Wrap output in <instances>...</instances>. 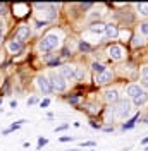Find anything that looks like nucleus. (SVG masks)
<instances>
[{"label": "nucleus", "instance_id": "1", "mask_svg": "<svg viewBox=\"0 0 148 151\" xmlns=\"http://www.w3.org/2000/svg\"><path fill=\"white\" fill-rule=\"evenodd\" d=\"M46 77H48V81H50V84H52V89H54V91L62 93V91L67 89V83H65V79L59 74V72H50V76H46Z\"/></svg>", "mask_w": 148, "mask_h": 151}, {"label": "nucleus", "instance_id": "2", "mask_svg": "<svg viewBox=\"0 0 148 151\" xmlns=\"http://www.w3.org/2000/svg\"><path fill=\"white\" fill-rule=\"evenodd\" d=\"M36 84L40 88V91L43 94H52L54 93V89H52V84H50V81H48V77L45 74H40L36 77Z\"/></svg>", "mask_w": 148, "mask_h": 151}, {"label": "nucleus", "instance_id": "3", "mask_svg": "<svg viewBox=\"0 0 148 151\" xmlns=\"http://www.w3.org/2000/svg\"><path fill=\"white\" fill-rule=\"evenodd\" d=\"M114 110L117 113V117L124 119V117H128L131 113V101L129 100H120L119 105H117V108H114Z\"/></svg>", "mask_w": 148, "mask_h": 151}, {"label": "nucleus", "instance_id": "4", "mask_svg": "<svg viewBox=\"0 0 148 151\" xmlns=\"http://www.w3.org/2000/svg\"><path fill=\"white\" fill-rule=\"evenodd\" d=\"M43 40H45L46 45L50 47V50H55V48L60 47V36L57 33H48V35L43 36Z\"/></svg>", "mask_w": 148, "mask_h": 151}, {"label": "nucleus", "instance_id": "5", "mask_svg": "<svg viewBox=\"0 0 148 151\" xmlns=\"http://www.w3.org/2000/svg\"><path fill=\"white\" fill-rule=\"evenodd\" d=\"M22 48H24V43L22 41H19V40H10L9 43H7V50H9V53L12 55H16V53H21L22 52Z\"/></svg>", "mask_w": 148, "mask_h": 151}, {"label": "nucleus", "instance_id": "6", "mask_svg": "<svg viewBox=\"0 0 148 151\" xmlns=\"http://www.w3.org/2000/svg\"><path fill=\"white\" fill-rule=\"evenodd\" d=\"M109 55L114 60H122L124 58V48L120 45H112V47H109Z\"/></svg>", "mask_w": 148, "mask_h": 151}, {"label": "nucleus", "instance_id": "7", "mask_svg": "<svg viewBox=\"0 0 148 151\" xmlns=\"http://www.w3.org/2000/svg\"><path fill=\"white\" fill-rule=\"evenodd\" d=\"M29 35H31V29H29V26H19V28L16 29V36H14V38L24 43V40H28Z\"/></svg>", "mask_w": 148, "mask_h": 151}, {"label": "nucleus", "instance_id": "8", "mask_svg": "<svg viewBox=\"0 0 148 151\" xmlns=\"http://www.w3.org/2000/svg\"><path fill=\"white\" fill-rule=\"evenodd\" d=\"M112 77H114V72L110 69H105L102 74L96 76V84H107L109 81H112Z\"/></svg>", "mask_w": 148, "mask_h": 151}, {"label": "nucleus", "instance_id": "9", "mask_svg": "<svg viewBox=\"0 0 148 151\" xmlns=\"http://www.w3.org/2000/svg\"><path fill=\"white\" fill-rule=\"evenodd\" d=\"M141 93H145V89H143L139 84H129L128 89H126V94H128L129 98H136V96L141 94Z\"/></svg>", "mask_w": 148, "mask_h": 151}, {"label": "nucleus", "instance_id": "10", "mask_svg": "<svg viewBox=\"0 0 148 151\" xmlns=\"http://www.w3.org/2000/svg\"><path fill=\"white\" fill-rule=\"evenodd\" d=\"M105 100L109 103H117L119 101V91L117 89H107L105 91Z\"/></svg>", "mask_w": 148, "mask_h": 151}, {"label": "nucleus", "instance_id": "11", "mask_svg": "<svg viewBox=\"0 0 148 151\" xmlns=\"http://www.w3.org/2000/svg\"><path fill=\"white\" fill-rule=\"evenodd\" d=\"M59 74L62 76L64 79H74V67L73 65H62Z\"/></svg>", "mask_w": 148, "mask_h": 151}, {"label": "nucleus", "instance_id": "12", "mask_svg": "<svg viewBox=\"0 0 148 151\" xmlns=\"http://www.w3.org/2000/svg\"><path fill=\"white\" fill-rule=\"evenodd\" d=\"M105 33H107V36L109 38H117L119 36V29H117V26L115 24H105Z\"/></svg>", "mask_w": 148, "mask_h": 151}, {"label": "nucleus", "instance_id": "13", "mask_svg": "<svg viewBox=\"0 0 148 151\" xmlns=\"http://www.w3.org/2000/svg\"><path fill=\"white\" fill-rule=\"evenodd\" d=\"M90 31L91 33H105V24L103 22H93L91 26H90Z\"/></svg>", "mask_w": 148, "mask_h": 151}, {"label": "nucleus", "instance_id": "14", "mask_svg": "<svg viewBox=\"0 0 148 151\" xmlns=\"http://www.w3.org/2000/svg\"><path fill=\"white\" fill-rule=\"evenodd\" d=\"M141 83L145 88H148V65H143L141 69Z\"/></svg>", "mask_w": 148, "mask_h": 151}, {"label": "nucleus", "instance_id": "15", "mask_svg": "<svg viewBox=\"0 0 148 151\" xmlns=\"http://www.w3.org/2000/svg\"><path fill=\"white\" fill-rule=\"evenodd\" d=\"M38 50H40L41 53H48V52H50V47L45 43V40H40V43H38Z\"/></svg>", "mask_w": 148, "mask_h": 151}, {"label": "nucleus", "instance_id": "16", "mask_svg": "<svg viewBox=\"0 0 148 151\" xmlns=\"http://www.w3.org/2000/svg\"><path fill=\"white\" fill-rule=\"evenodd\" d=\"M93 72H96V76L98 74H102L103 70H105V69H107V67L103 65V64H98V62H95V64H93Z\"/></svg>", "mask_w": 148, "mask_h": 151}, {"label": "nucleus", "instance_id": "17", "mask_svg": "<svg viewBox=\"0 0 148 151\" xmlns=\"http://www.w3.org/2000/svg\"><path fill=\"white\" fill-rule=\"evenodd\" d=\"M133 101L136 105H143L145 101H147V93H141V94H138L136 98H133Z\"/></svg>", "mask_w": 148, "mask_h": 151}, {"label": "nucleus", "instance_id": "18", "mask_svg": "<svg viewBox=\"0 0 148 151\" xmlns=\"http://www.w3.org/2000/svg\"><path fill=\"white\" fill-rule=\"evenodd\" d=\"M83 76H84L83 67H74V79H81Z\"/></svg>", "mask_w": 148, "mask_h": 151}, {"label": "nucleus", "instance_id": "19", "mask_svg": "<svg viewBox=\"0 0 148 151\" xmlns=\"http://www.w3.org/2000/svg\"><path fill=\"white\" fill-rule=\"evenodd\" d=\"M138 12L143 16H148V4H138Z\"/></svg>", "mask_w": 148, "mask_h": 151}, {"label": "nucleus", "instance_id": "20", "mask_svg": "<svg viewBox=\"0 0 148 151\" xmlns=\"http://www.w3.org/2000/svg\"><path fill=\"white\" fill-rule=\"evenodd\" d=\"M139 31H141L145 36H148V22H141V24H139Z\"/></svg>", "mask_w": 148, "mask_h": 151}, {"label": "nucleus", "instance_id": "21", "mask_svg": "<svg viewBox=\"0 0 148 151\" xmlns=\"http://www.w3.org/2000/svg\"><path fill=\"white\" fill-rule=\"evenodd\" d=\"M79 50H83V52H90V50H91V47H90L86 41H81V43H79Z\"/></svg>", "mask_w": 148, "mask_h": 151}, {"label": "nucleus", "instance_id": "22", "mask_svg": "<svg viewBox=\"0 0 148 151\" xmlns=\"http://www.w3.org/2000/svg\"><path fill=\"white\" fill-rule=\"evenodd\" d=\"M7 4H0V16H4V14H7Z\"/></svg>", "mask_w": 148, "mask_h": 151}, {"label": "nucleus", "instance_id": "23", "mask_svg": "<svg viewBox=\"0 0 148 151\" xmlns=\"http://www.w3.org/2000/svg\"><path fill=\"white\" fill-rule=\"evenodd\" d=\"M46 142H48V139H45V137H40V139H38V150H40L41 146H45Z\"/></svg>", "mask_w": 148, "mask_h": 151}, {"label": "nucleus", "instance_id": "24", "mask_svg": "<svg viewBox=\"0 0 148 151\" xmlns=\"http://www.w3.org/2000/svg\"><path fill=\"white\" fill-rule=\"evenodd\" d=\"M78 101H79V96H73V98H69V103H73V105H78Z\"/></svg>", "mask_w": 148, "mask_h": 151}, {"label": "nucleus", "instance_id": "25", "mask_svg": "<svg viewBox=\"0 0 148 151\" xmlns=\"http://www.w3.org/2000/svg\"><path fill=\"white\" fill-rule=\"evenodd\" d=\"M41 108H46V106H48V105H50V100H48V98H45V100H43V101H41Z\"/></svg>", "mask_w": 148, "mask_h": 151}, {"label": "nucleus", "instance_id": "26", "mask_svg": "<svg viewBox=\"0 0 148 151\" xmlns=\"http://www.w3.org/2000/svg\"><path fill=\"white\" fill-rule=\"evenodd\" d=\"M59 64H60V60H59V58H54V60H50V62H48V65H59Z\"/></svg>", "mask_w": 148, "mask_h": 151}, {"label": "nucleus", "instance_id": "27", "mask_svg": "<svg viewBox=\"0 0 148 151\" xmlns=\"http://www.w3.org/2000/svg\"><path fill=\"white\" fill-rule=\"evenodd\" d=\"M60 141H62V142H69V141H73V137H69V136H64V137H60Z\"/></svg>", "mask_w": 148, "mask_h": 151}, {"label": "nucleus", "instance_id": "28", "mask_svg": "<svg viewBox=\"0 0 148 151\" xmlns=\"http://www.w3.org/2000/svg\"><path fill=\"white\" fill-rule=\"evenodd\" d=\"M36 101H38V100L35 98V96H33V98H29V100H28V105H35Z\"/></svg>", "mask_w": 148, "mask_h": 151}, {"label": "nucleus", "instance_id": "29", "mask_svg": "<svg viewBox=\"0 0 148 151\" xmlns=\"http://www.w3.org/2000/svg\"><path fill=\"white\" fill-rule=\"evenodd\" d=\"M4 33H5V31H4L2 24H0V43H2V40H4Z\"/></svg>", "mask_w": 148, "mask_h": 151}, {"label": "nucleus", "instance_id": "30", "mask_svg": "<svg viewBox=\"0 0 148 151\" xmlns=\"http://www.w3.org/2000/svg\"><path fill=\"white\" fill-rule=\"evenodd\" d=\"M64 129H67V124H64V125H59L55 131H64Z\"/></svg>", "mask_w": 148, "mask_h": 151}, {"label": "nucleus", "instance_id": "31", "mask_svg": "<svg viewBox=\"0 0 148 151\" xmlns=\"http://www.w3.org/2000/svg\"><path fill=\"white\" fill-rule=\"evenodd\" d=\"M83 146H95V142L93 141H86V142H83Z\"/></svg>", "mask_w": 148, "mask_h": 151}, {"label": "nucleus", "instance_id": "32", "mask_svg": "<svg viewBox=\"0 0 148 151\" xmlns=\"http://www.w3.org/2000/svg\"><path fill=\"white\" fill-rule=\"evenodd\" d=\"M141 142H143V144H147V142H148V137H145V139H143Z\"/></svg>", "mask_w": 148, "mask_h": 151}, {"label": "nucleus", "instance_id": "33", "mask_svg": "<svg viewBox=\"0 0 148 151\" xmlns=\"http://www.w3.org/2000/svg\"><path fill=\"white\" fill-rule=\"evenodd\" d=\"M145 124H148V117H147V119H145Z\"/></svg>", "mask_w": 148, "mask_h": 151}, {"label": "nucleus", "instance_id": "34", "mask_svg": "<svg viewBox=\"0 0 148 151\" xmlns=\"http://www.w3.org/2000/svg\"><path fill=\"white\" fill-rule=\"evenodd\" d=\"M145 150H147V151H148V146H147V148H145Z\"/></svg>", "mask_w": 148, "mask_h": 151}, {"label": "nucleus", "instance_id": "35", "mask_svg": "<svg viewBox=\"0 0 148 151\" xmlns=\"http://www.w3.org/2000/svg\"><path fill=\"white\" fill-rule=\"evenodd\" d=\"M0 105H2V100H0Z\"/></svg>", "mask_w": 148, "mask_h": 151}]
</instances>
